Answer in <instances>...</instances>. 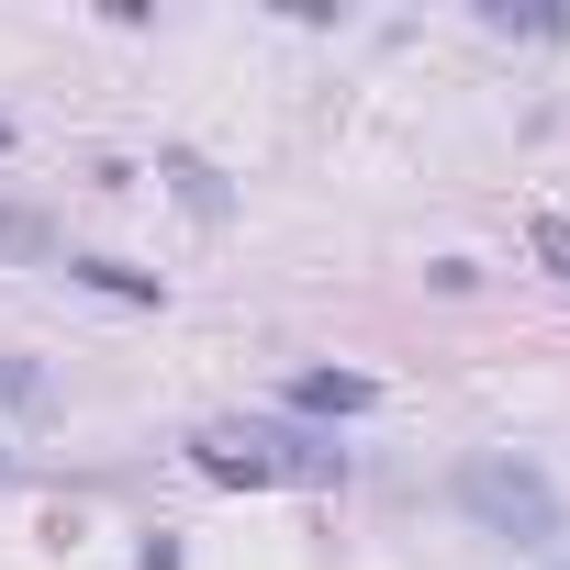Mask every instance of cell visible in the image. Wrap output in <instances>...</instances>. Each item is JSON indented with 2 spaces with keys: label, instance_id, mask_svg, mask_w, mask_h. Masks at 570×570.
Masks as SVG:
<instances>
[{
  "label": "cell",
  "instance_id": "obj_11",
  "mask_svg": "<svg viewBox=\"0 0 570 570\" xmlns=\"http://www.w3.org/2000/svg\"><path fill=\"white\" fill-rule=\"evenodd\" d=\"M559 570H570V559H559Z\"/></svg>",
  "mask_w": 570,
  "mask_h": 570
},
{
  "label": "cell",
  "instance_id": "obj_2",
  "mask_svg": "<svg viewBox=\"0 0 570 570\" xmlns=\"http://www.w3.org/2000/svg\"><path fill=\"white\" fill-rule=\"evenodd\" d=\"M459 514L481 525V537H503V548H548L559 537V481L525 459V448H481V459H459Z\"/></svg>",
  "mask_w": 570,
  "mask_h": 570
},
{
  "label": "cell",
  "instance_id": "obj_6",
  "mask_svg": "<svg viewBox=\"0 0 570 570\" xmlns=\"http://www.w3.org/2000/svg\"><path fill=\"white\" fill-rule=\"evenodd\" d=\"M68 279L101 303H157V268H124V257H68Z\"/></svg>",
  "mask_w": 570,
  "mask_h": 570
},
{
  "label": "cell",
  "instance_id": "obj_9",
  "mask_svg": "<svg viewBox=\"0 0 570 570\" xmlns=\"http://www.w3.org/2000/svg\"><path fill=\"white\" fill-rule=\"evenodd\" d=\"M537 257H548V268L570 279V213H537Z\"/></svg>",
  "mask_w": 570,
  "mask_h": 570
},
{
  "label": "cell",
  "instance_id": "obj_8",
  "mask_svg": "<svg viewBox=\"0 0 570 570\" xmlns=\"http://www.w3.org/2000/svg\"><path fill=\"white\" fill-rule=\"evenodd\" d=\"M481 23H492V35H537V46H548V35H570L559 12H514V0H492V12H481Z\"/></svg>",
  "mask_w": 570,
  "mask_h": 570
},
{
  "label": "cell",
  "instance_id": "obj_5",
  "mask_svg": "<svg viewBox=\"0 0 570 570\" xmlns=\"http://www.w3.org/2000/svg\"><path fill=\"white\" fill-rule=\"evenodd\" d=\"M157 168H168V190H179V202H190V213H202V224H224V213H235V190H224V179H213V168H202V157H190V146H168V157H157Z\"/></svg>",
  "mask_w": 570,
  "mask_h": 570
},
{
  "label": "cell",
  "instance_id": "obj_4",
  "mask_svg": "<svg viewBox=\"0 0 570 570\" xmlns=\"http://www.w3.org/2000/svg\"><path fill=\"white\" fill-rule=\"evenodd\" d=\"M0 257H12V268H57V224L35 202H0Z\"/></svg>",
  "mask_w": 570,
  "mask_h": 570
},
{
  "label": "cell",
  "instance_id": "obj_10",
  "mask_svg": "<svg viewBox=\"0 0 570 570\" xmlns=\"http://www.w3.org/2000/svg\"><path fill=\"white\" fill-rule=\"evenodd\" d=\"M0 470H12V448H0Z\"/></svg>",
  "mask_w": 570,
  "mask_h": 570
},
{
  "label": "cell",
  "instance_id": "obj_1",
  "mask_svg": "<svg viewBox=\"0 0 570 570\" xmlns=\"http://www.w3.org/2000/svg\"><path fill=\"white\" fill-rule=\"evenodd\" d=\"M190 470H213V481H303V492H325V481H347V448L325 436V425H292V414H213V425H190Z\"/></svg>",
  "mask_w": 570,
  "mask_h": 570
},
{
  "label": "cell",
  "instance_id": "obj_3",
  "mask_svg": "<svg viewBox=\"0 0 570 570\" xmlns=\"http://www.w3.org/2000/svg\"><path fill=\"white\" fill-rule=\"evenodd\" d=\"M370 403H381L370 370H303V381H292V425H325V436H336L347 414H370Z\"/></svg>",
  "mask_w": 570,
  "mask_h": 570
},
{
  "label": "cell",
  "instance_id": "obj_7",
  "mask_svg": "<svg viewBox=\"0 0 570 570\" xmlns=\"http://www.w3.org/2000/svg\"><path fill=\"white\" fill-rule=\"evenodd\" d=\"M46 403H57L46 358H12V347H0V414H46Z\"/></svg>",
  "mask_w": 570,
  "mask_h": 570
}]
</instances>
